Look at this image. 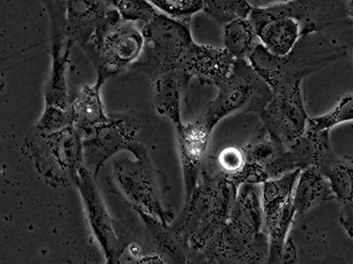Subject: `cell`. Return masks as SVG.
Here are the masks:
<instances>
[{
    "instance_id": "obj_1",
    "label": "cell",
    "mask_w": 353,
    "mask_h": 264,
    "mask_svg": "<svg viewBox=\"0 0 353 264\" xmlns=\"http://www.w3.org/2000/svg\"><path fill=\"white\" fill-rule=\"evenodd\" d=\"M347 48L331 42L317 33V26L307 22L294 49L285 56L272 54L258 43L248 61L269 85L272 92L303 84L305 78L339 60Z\"/></svg>"
},
{
    "instance_id": "obj_2",
    "label": "cell",
    "mask_w": 353,
    "mask_h": 264,
    "mask_svg": "<svg viewBox=\"0 0 353 264\" xmlns=\"http://www.w3.org/2000/svg\"><path fill=\"white\" fill-rule=\"evenodd\" d=\"M238 190L220 170L215 157L206 159L196 187L173 230L188 242L192 250L201 251L228 222Z\"/></svg>"
},
{
    "instance_id": "obj_3",
    "label": "cell",
    "mask_w": 353,
    "mask_h": 264,
    "mask_svg": "<svg viewBox=\"0 0 353 264\" xmlns=\"http://www.w3.org/2000/svg\"><path fill=\"white\" fill-rule=\"evenodd\" d=\"M144 37L139 25L123 20L113 8L105 23L83 47L96 68L97 78H109L131 69L143 52Z\"/></svg>"
},
{
    "instance_id": "obj_4",
    "label": "cell",
    "mask_w": 353,
    "mask_h": 264,
    "mask_svg": "<svg viewBox=\"0 0 353 264\" xmlns=\"http://www.w3.org/2000/svg\"><path fill=\"white\" fill-rule=\"evenodd\" d=\"M217 94L201 118L210 131L235 113L259 116L272 99V90L247 59H235L228 76L216 85Z\"/></svg>"
},
{
    "instance_id": "obj_5",
    "label": "cell",
    "mask_w": 353,
    "mask_h": 264,
    "mask_svg": "<svg viewBox=\"0 0 353 264\" xmlns=\"http://www.w3.org/2000/svg\"><path fill=\"white\" fill-rule=\"evenodd\" d=\"M144 46L132 70L144 72L153 80L161 75L182 69L192 43L190 25L160 12L141 27Z\"/></svg>"
},
{
    "instance_id": "obj_6",
    "label": "cell",
    "mask_w": 353,
    "mask_h": 264,
    "mask_svg": "<svg viewBox=\"0 0 353 264\" xmlns=\"http://www.w3.org/2000/svg\"><path fill=\"white\" fill-rule=\"evenodd\" d=\"M316 0H293L286 4L253 8L249 20L254 25L260 43L272 54L285 56L301 38V21Z\"/></svg>"
},
{
    "instance_id": "obj_7",
    "label": "cell",
    "mask_w": 353,
    "mask_h": 264,
    "mask_svg": "<svg viewBox=\"0 0 353 264\" xmlns=\"http://www.w3.org/2000/svg\"><path fill=\"white\" fill-rule=\"evenodd\" d=\"M137 157V162L125 157L115 160L117 184L138 212L150 215L151 219H157L161 224L167 226L173 219V214L163 206L157 175L146 153L141 152Z\"/></svg>"
},
{
    "instance_id": "obj_8",
    "label": "cell",
    "mask_w": 353,
    "mask_h": 264,
    "mask_svg": "<svg viewBox=\"0 0 353 264\" xmlns=\"http://www.w3.org/2000/svg\"><path fill=\"white\" fill-rule=\"evenodd\" d=\"M259 118L263 130L280 143L289 144L302 136L309 120L302 84L274 92Z\"/></svg>"
},
{
    "instance_id": "obj_9",
    "label": "cell",
    "mask_w": 353,
    "mask_h": 264,
    "mask_svg": "<svg viewBox=\"0 0 353 264\" xmlns=\"http://www.w3.org/2000/svg\"><path fill=\"white\" fill-rule=\"evenodd\" d=\"M269 235L241 230L227 222L201 252L212 263H263L269 258Z\"/></svg>"
},
{
    "instance_id": "obj_10",
    "label": "cell",
    "mask_w": 353,
    "mask_h": 264,
    "mask_svg": "<svg viewBox=\"0 0 353 264\" xmlns=\"http://www.w3.org/2000/svg\"><path fill=\"white\" fill-rule=\"evenodd\" d=\"M211 132L203 119L176 126L179 158L184 175L185 202L193 194L206 160Z\"/></svg>"
},
{
    "instance_id": "obj_11",
    "label": "cell",
    "mask_w": 353,
    "mask_h": 264,
    "mask_svg": "<svg viewBox=\"0 0 353 264\" xmlns=\"http://www.w3.org/2000/svg\"><path fill=\"white\" fill-rule=\"evenodd\" d=\"M329 180L339 204V222L353 239V158L339 156L330 146L316 166Z\"/></svg>"
},
{
    "instance_id": "obj_12",
    "label": "cell",
    "mask_w": 353,
    "mask_h": 264,
    "mask_svg": "<svg viewBox=\"0 0 353 264\" xmlns=\"http://www.w3.org/2000/svg\"><path fill=\"white\" fill-rule=\"evenodd\" d=\"M74 181L80 188L88 220L94 236L99 241L107 260L113 262L119 256V245L105 204L94 184L90 173L81 166Z\"/></svg>"
},
{
    "instance_id": "obj_13",
    "label": "cell",
    "mask_w": 353,
    "mask_h": 264,
    "mask_svg": "<svg viewBox=\"0 0 353 264\" xmlns=\"http://www.w3.org/2000/svg\"><path fill=\"white\" fill-rule=\"evenodd\" d=\"M113 8L107 0H68L65 6V37L81 48L96 34Z\"/></svg>"
},
{
    "instance_id": "obj_14",
    "label": "cell",
    "mask_w": 353,
    "mask_h": 264,
    "mask_svg": "<svg viewBox=\"0 0 353 264\" xmlns=\"http://www.w3.org/2000/svg\"><path fill=\"white\" fill-rule=\"evenodd\" d=\"M235 58L225 48L194 42L183 62L182 70L203 85L215 86L228 76Z\"/></svg>"
},
{
    "instance_id": "obj_15",
    "label": "cell",
    "mask_w": 353,
    "mask_h": 264,
    "mask_svg": "<svg viewBox=\"0 0 353 264\" xmlns=\"http://www.w3.org/2000/svg\"><path fill=\"white\" fill-rule=\"evenodd\" d=\"M335 199L329 180L317 166H310L299 174L294 190L292 203L294 210L295 226L301 221L312 208L318 204H323Z\"/></svg>"
},
{
    "instance_id": "obj_16",
    "label": "cell",
    "mask_w": 353,
    "mask_h": 264,
    "mask_svg": "<svg viewBox=\"0 0 353 264\" xmlns=\"http://www.w3.org/2000/svg\"><path fill=\"white\" fill-rule=\"evenodd\" d=\"M72 46L74 44L68 40L61 45L50 46L52 66L44 88L46 108L71 109L72 100L68 92V72Z\"/></svg>"
},
{
    "instance_id": "obj_17",
    "label": "cell",
    "mask_w": 353,
    "mask_h": 264,
    "mask_svg": "<svg viewBox=\"0 0 353 264\" xmlns=\"http://www.w3.org/2000/svg\"><path fill=\"white\" fill-rule=\"evenodd\" d=\"M192 78L187 72L179 69L161 75L154 80V102L157 111L171 119L176 127L182 124V97Z\"/></svg>"
},
{
    "instance_id": "obj_18",
    "label": "cell",
    "mask_w": 353,
    "mask_h": 264,
    "mask_svg": "<svg viewBox=\"0 0 353 264\" xmlns=\"http://www.w3.org/2000/svg\"><path fill=\"white\" fill-rule=\"evenodd\" d=\"M228 222L254 234L264 232L261 184H245L239 187Z\"/></svg>"
},
{
    "instance_id": "obj_19",
    "label": "cell",
    "mask_w": 353,
    "mask_h": 264,
    "mask_svg": "<svg viewBox=\"0 0 353 264\" xmlns=\"http://www.w3.org/2000/svg\"><path fill=\"white\" fill-rule=\"evenodd\" d=\"M301 170L287 173L261 184L264 214L263 231L269 234L275 228L286 204L292 199L293 190Z\"/></svg>"
},
{
    "instance_id": "obj_20",
    "label": "cell",
    "mask_w": 353,
    "mask_h": 264,
    "mask_svg": "<svg viewBox=\"0 0 353 264\" xmlns=\"http://www.w3.org/2000/svg\"><path fill=\"white\" fill-rule=\"evenodd\" d=\"M103 83L105 81L97 78L96 83L84 86L72 100L74 124L85 131L92 130L110 121L105 114L101 98V88Z\"/></svg>"
},
{
    "instance_id": "obj_21",
    "label": "cell",
    "mask_w": 353,
    "mask_h": 264,
    "mask_svg": "<svg viewBox=\"0 0 353 264\" xmlns=\"http://www.w3.org/2000/svg\"><path fill=\"white\" fill-rule=\"evenodd\" d=\"M256 31L250 20L237 19L223 27L225 48L236 59H247L258 43Z\"/></svg>"
},
{
    "instance_id": "obj_22",
    "label": "cell",
    "mask_w": 353,
    "mask_h": 264,
    "mask_svg": "<svg viewBox=\"0 0 353 264\" xmlns=\"http://www.w3.org/2000/svg\"><path fill=\"white\" fill-rule=\"evenodd\" d=\"M253 8L248 0H204L203 11L225 27L237 19L248 18Z\"/></svg>"
},
{
    "instance_id": "obj_23",
    "label": "cell",
    "mask_w": 353,
    "mask_h": 264,
    "mask_svg": "<svg viewBox=\"0 0 353 264\" xmlns=\"http://www.w3.org/2000/svg\"><path fill=\"white\" fill-rule=\"evenodd\" d=\"M353 121V94L343 97L339 104L325 115L310 118L308 120L309 130L321 131H330L336 125Z\"/></svg>"
},
{
    "instance_id": "obj_24",
    "label": "cell",
    "mask_w": 353,
    "mask_h": 264,
    "mask_svg": "<svg viewBox=\"0 0 353 264\" xmlns=\"http://www.w3.org/2000/svg\"><path fill=\"white\" fill-rule=\"evenodd\" d=\"M113 8L118 11L123 20L141 28L161 12L149 0H117Z\"/></svg>"
},
{
    "instance_id": "obj_25",
    "label": "cell",
    "mask_w": 353,
    "mask_h": 264,
    "mask_svg": "<svg viewBox=\"0 0 353 264\" xmlns=\"http://www.w3.org/2000/svg\"><path fill=\"white\" fill-rule=\"evenodd\" d=\"M163 14L190 25L193 15L203 10L204 0H149Z\"/></svg>"
},
{
    "instance_id": "obj_26",
    "label": "cell",
    "mask_w": 353,
    "mask_h": 264,
    "mask_svg": "<svg viewBox=\"0 0 353 264\" xmlns=\"http://www.w3.org/2000/svg\"><path fill=\"white\" fill-rule=\"evenodd\" d=\"M48 14L50 22V46L66 42L65 6L68 0H40Z\"/></svg>"
},
{
    "instance_id": "obj_27",
    "label": "cell",
    "mask_w": 353,
    "mask_h": 264,
    "mask_svg": "<svg viewBox=\"0 0 353 264\" xmlns=\"http://www.w3.org/2000/svg\"><path fill=\"white\" fill-rule=\"evenodd\" d=\"M215 160L220 170L229 178L241 171L247 162L243 148L236 146L223 148L219 155L215 157Z\"/></svg>"
},
{
    "instance_id": "obj_28",
    "label": "cell",
    "mask_w": 353,
    "mask_h": 264,
    "mask_svg": "<svg viewBox=\"0 0 353 264\" xmlns=\"http://www.w3.org/2000/svg\"><path fill=\"white\" fill-rule=\"evenodd\" d=\"M238 188L241 184H263L270 180V175L263 166L257 163L248 162L237 174L230 177Z\"/></svg>"
},
{
    "instance_id": "obj_29",
    "label": "cell",
    "mask_w": 353,
    "mask_h": 264,
    "mask_svg": "<svg viewBox=\"0 0 353 264\" xmlns=\"http://www.w3.org/2000/svg\"><path fill=\"white\" fill-rule=\"evenodd\" d=\"M297 262L295 247L293 246L291 239H287L285 248H283L282 262L283 263H293Z\"/></svg>"
},
{
    "instance_id": "obj_30",
    "label": "cell",
    "mask_w": 353,
    "mask_h": 264,
    "mask_svg": "<svg viewBox=\"0 0 353 264\" xmlns=\"http://www.w3.org/2000/svg\"><path fill=\"white\" fill-rule=\"evenodd\" d=\"M293 0H253L254 8H269V6L286 4Z\"/></svg>"
},
{
    "instance_id": "obj_31",
    "label": "cell",
    "mask_w": 353,
    "mask_h": 264,
    "mask_svg": "<svg viewBox=\"0 0 353 264\" xmlns=\"http://www.w3.org/2000/svg\"><path fill=\"white\" fill-rule=\"evenodd\" d=\"M346 2H347V8L350 16H351L353 20V0H346Z\"/></svg>"
}]
</instances>
